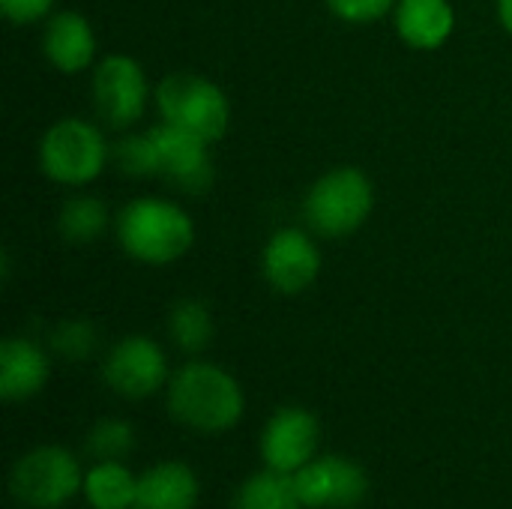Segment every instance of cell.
I'll use <instances>...</instances> for the list:
<instances>
[{
  "mask_svg": "<svg viewBox=\"0 0 512 509\" xmlns=\"http://www.w3.org/2000/svg\"><path fill=\"white\" fill-rule=\"evenodd\" d=\"M84 498L93 509H132L138 477L123 462H96L84 474Z\"/></svg>",
  "mask_w": 512,
  "mask_h": 509,
  "instance_id": "18",
  "label": "cell"
},
{
  "mask_svg": "<svg viewBox=\"0 0 512 509\" xmlns=\"http://www.w3.org/2000/svg\"><path fill=\"white\" fill-rule=\"evenodd\" d=\"M96 345H99V333L87 318H66V321L54 324L48 333L51 354H57L60 360H69V363L87 360L96 351Z\"/></svg>",
  "mask_w": 512,
  "mask_h": 509,
  "instance_id": "23",
  "label": "cell"
},
{
  "mask_svg": "<svg viewBox=\"0 0 512 509\" xmlns=\"http://www.w3.org/2000/svg\"><path fill=\"white\" fill-rule=\"evenodd\" d=\"M390 18L399 42L411 51H438L456 33L453 0H399Z\"/></svg>",
  "mask_w": 512,
  "mask_h": 509,
  "instance_id": "15",
  "label": "cell"
},
{
  "mask_svg": "<svg viewBox=\"0 0 512 509\" xmlns=\"http://www.w3.org/2000/svg\"><path fill=\"white\" fill-rule=\"evenodd\" d=\"M102 378L111 387V393L123 399H132V402L147 399L171 381L168 354L150 336H141V333L123 336L105 354Z\"/></svg>",
  "mask_w": 512,
  "mask_h": 509,
  "instance_id": "9",
  "label": "cell"
},
{
  "mask_svg": "<svg viewBox=\"0 0 512 509\" xmlns=\"http://www.w3.org/2000/svg\"><path fill=\"white\" fill-rule=\"evenodd\" d=\"M57 0H0V12L15 27L45 24L54 15Z\"/></svg>",
  "mask_w": 512,
  "mask_h": 509,
  "instance_id": "25",
  "label": "cell"
},
{
  "mask_svg": "<svg viewBox=\"0 0 512 509\" xmlns=\"http://www.w3.org/2000/svg\"><path fill=\"white\" fill-rule=\"evenodd\" d=\"M234 509H306L300 501L294 474L258 471L234 495Z\"/></svg>",
  "mask_w": 512,
  "mask_h": 509,
  "instance_id": "20",
  "label": "cell"
},
{
  "mask_svg": "<svg viewBox=\"0 0 512 509\" xmlns=\"http://www.w3.org/2000/svg\"><path fill=\"white\" fill-rule=\"evenodd\" d=\"M153 90L156 87H150L144 63L126 51L99 57V63L93 66V75H90L96 117L105 126L120 129V132L132 129L144 117V111L153 99Z\"/></svg>",
  "mask_w": 512,
  "mask_h": 509,
  "instance_id": "6",
  "label": "cell"
},
{
  "mask_svg": "<svg viewBox=\"0 0 512 509\" xmlns=\"http://www.w3.org/2000/svg\"><path fill=\"white\" fill-rule=\"evenodd\" d=\"M294 483L306 509H351L369 495L366 471L345 456H315L294 474Z\"/></svg>",
  "mask_w": 512,
  "mask_h": 509,
  "instance_id": "11",
  "label": "cell"
},
{
  "mask_svg": "<svg viewBox=\"0 0 512 509\" xmlns=\"http://www.w3.org/2000/svg\"><path fill=\"white\" fill-rule=\"evenodd\" d=\"M153 102L162 123H171L177 129H186L207 144H216L225 138L231 126V99L228 93L198 72H171L165 75L156 90Z\"/></svg>",
  "mask_w": 512,
  "mask_h": 509,
  "instance_id": "5",
  "label": "cell"
},
{
  "mask_svg": "<svg viewBox=\"0 0 512 509\" xmlns=\"http://www.w3.org/2000/svg\"><path fill=\"white\" fill-rule=\"evenodd\" d=\"M51 375V357L48 351L27 339V336H9L0 342V396L3 402H27L39 396Z\"/></svg>",
  "mask_w": 512,
  "mask_h": 509,
  "instance_id": "14",
  "label": "cell"
},
{
  "mask_svg": "<svg viewBox=\"0 0 512 509\" xmlns=\"http://www.w3.org/2000/svg\"><path fill=\"white\" fill-rule=\"evenodd\" d=\"M168 336L183 354H192V357L210 348L216 336V321H213L210 306L198 297L177 300L168 312Z\"/></svg>",
  "mask_w": 512,
  "mask_h": 509,
  "instance_id": "19",
  "label": "cell"
},
{
  "mask_svg": "<svg viewBox=\"0 0 512 509\" xmlns=\"http://www.w3.org/2000/svg\"><path fill=\"white\" fill-rule=\"evenodd\" d=\"M321 426L318 417L300 405L279 408L261 432V459L267 468L297 474L318 456Z\"/></svg>",
  "mask_w": 512,
  "mask_h": 509,
  "instance_id": "12",
  "label": "cell"
},
{
  "mask_svg": "<svg viewBox=\"0 0 512 509\" xmlns=\"http://www.w3.org/2000/svg\"><path fill=\"white\" fill-rule=\"evenodd\" d=\"M87 453L99 462H123L135 447V429L129 420L102 417L87 432Z\"/></svg>",
  "mask_w": 512,
  "mask_h": 509,
  "instance_id": "22",
  "label": "cell"
},
{
  "mask_svg": "<svg viewBox=\"0 0 512 509\" xmlns=\"http://www.w3.org/2000/svg\"><path fill=\"white\" fill-rule=\"evenodd\" d=\"M84 489L78 459L57 444L33 447L9 471V492L30 509H57Z\"/></svg>",
  "mask_w": 512,
  "mask_h": 509,
  "instance_id": "7",
  "label": "cell"
},
{
  "mask_svg": "<svg viewBox=\"0 0 512 509\" xmlns=\"http://www.w3.org/2000/svg\"><path fill=\"white\" fill-rule=\"evenodd\" d=\"M324 267V255L309 228L285 225L273 231L261 249V276L282 297L306 294Z\"/></svg>",
  "mask_w": 512,
  "mask_h": 509,
  "instance_id": "8",
  "label": "cell"
},
{
  "mask_svg": "<svg viewBox=\"0 0 512 509\" xmlns=\"http://www.w3.org/2000/svg\"><path fill=\"white\" fill-rule=\"evenodd\" d=\"M42 54L63 75L93 72V66L99 63L96 27L87 15L75 9H60L42 27Z\"/></svg>",
  "mask_w": 512,
  "mask_h": 509,
  "instance_id": "13",
  "label": "cell"
},
{
  "mask_svg": "<svg viewBox=\"0 0 512 509\" xmlns=\"http://www.w3.org/2000/svg\"><path fill=\"white\" fill-rule=\"evenodd\" d=\"M108 228H114V216L108 204L90 192L69 195L57 210V234L66 246H90Z\"/></svg>",
  "mask_w": 512,
  "mask_h": 509,
  "instance_id": "17",
  "label": "cell"
},
{
  "mask_svg": "<svg viewBox=\"0 0 512 509\" xmlns=\"http://www.w3.org/2000/svg\"><path fill=\"white\" fill-rule=\"evenodd\" d=\"M195 219L171 198H132L114 216L117 246L144 267H168L183 261L195 246Z\"/></svg>",
  "mask_w": 512,
  "mask_h": 509,
  "instance_id": "1",
  "label": "cell"
},
{
  "mask_svg": "<svg viewBox=\"0 0 512 509\" xmlns=\"http://www.w3.org/2000/svg\"><path fill=\"white\" fill-rule=\"evenodd\" d=\"M201 483L186 462H156L138 477L132 509H195Z\"/></svg>",
  "mask_w": 512,
  "mask_h": 509,
  "instance_id": "16",
  "label": "cell"
},
{
  "mask_svg": "<svg viewBox=\"0 0 512 509\" xmlns=\"http://www.w3.org/2000/svg\"><path fill=\"white\" fill-rule=\"evenodd\" d=\"M159 150V177L183 195H204L216 180V165L204 138L171 123L150 126Z\"/></svg>",
  "mask_w": 512,
  "mask_h": 509,
  "instance_id": "10",
  "label": "cell"
},
{
  "mask_svg": "<svg viewBox=\"0 0 512 509\" xmlns=\"http://www.w3.org/2000/svg\"><path fill=\"white\" fill-rule=\"evenodd\" d=\"M36 162L51 183L84 189L111 165V144L93 120L60 117L42 132L36 144Z\"/></svg>",
  "mask_w": 512,
  "mask_h": 509,
  "instance_id": "4",
  "label": "cell"
},
{
  "mask_svg": "<svg viewBox=\"0 0 512 509\" xmlns=\"http://www.w3.org/2000/svg\"><path fill=\"white\" fill-rule=\"evenodd\" d=\"M375 210V183L360 165H333L303 195V222L315 237L345 240Z\"/></svg>",
  "mask_w": 512,
  "mask_h": 509,
  "instance_id": "3",
  "label": "cell"
},
{
  "mask_svg": "<svg viewBox=\"0 0 512 509\" xmlns=\"http://www.w3.org/2000/svg\"><path fill=\"white\" fill-rule=\"evenodd\" d=\"M399 0H324L330 15H336L345 24H375L387 15H393Z\"/></svg>",
  "mask_w": 512,
  "mask_h": 509,
  "instance_id": "24",
  "label": "cell"
},
{
  "mask_svg": "<svg viewBox=\"0 0 512 509\" xmlns=\"http://www.w3.org/2000/svg\"><path fill=\"white\" fill-rule=\"evenodd\" d=\"M111 165L132 177V180H150L159 177V150L153 132H132L126 129L120 141L111 144Z\"/></svg>",
  "mask_w": 512,
  "mask_h": 509,
  "instance_id": "21",
  "label": "cell"
},
{
  "mask_svg": "<svg viewBox=\"0 0 512 509\" xmlns=\"http://www.w3.org/2000/svg\"><path fill=\"white\" fill-rule=\"evenodd\" d=\"M495 12H498L501 27L512 36V0H495Z\"/></svg>",
  "mask_w": 512,
  "mask_h": 509,
  "instance_id": "26",
  "label": "cell"
},
{
  "mask_svg": "<svg viewBox=\"0 0 512 509\" xmlns=\"http://www.w3.org/2000/svg\"><path fill=\"white\" fill-rule=\"evenodd\" d=\"M168 411L192 432L222 435L243 420L246 393L228 369L207 360H192L168 381Z\"/></svg>",
  "mask_w": 512,
  "mask_h": 509,
  "instance_id": "2",
  "label": "cell"
}]
</instances>
